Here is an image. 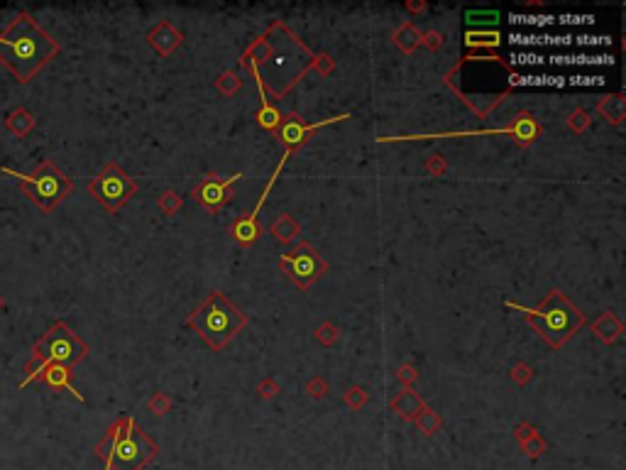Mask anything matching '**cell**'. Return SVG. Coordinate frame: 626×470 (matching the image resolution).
<instances>
[{"label":"cell","mask_w":626,"mask_h":470,"mask_svg":"<svg viewBox=\"0 0 626 470\" xmlns=\"http://www.w3.org/2000/svg\"><path fill=\"white\" fill-rule=\"evenodd\" d=\"M282 20H274L250 47L242 52V66L250 69L255 84L267 96L284 98L296 84L321 61Z\"/></svg>","instance_id":"1"},{"label":"cell","mask_w":626,"mask_h":470,"mask_svg":"<svg viewBox=\"0 0 626 470\" xmlns=\"http://www.w3.org/2000/svg\"><path fill=\"white\" fill-rule=\"evenodd\" d=\"M59 52V42L27 10L17 12L0 35V64L15 76L17 84L32 81Z\"/></svg>","instance_id":"2"},{"label":"cell","mask_w":626,"mask_h":470,"mask_svg":"<svg viewBox=\"0 0 626 470\" xmlns=\"http://www.w3.org/2000/svg\"><path fill=\"white\" fill-rule=\"evenodd\" d=\"M159 453V446L142 431L130 414H123L96 443V456L108 470H145Z\"/></svg>","instance_id":"3"},{"label":"cell","mask_w":626,"mask_h":470,"mask_svg":"<svg viewBox=\"0 0 626 470\" xmlns=\"http://www.w3.org/2000/svg\"><path fill=\"white\" fill-rule=\"evenodd\" d=\"M507 306L524 313L526 324L534 326L536 333H538L553 351L565 346V343L585 326L583 311H580L560 289H551L548 297L536 309H526L514 302H507Z\"/></svg>","instance_id":"4"},{"label":"cell","mask_w":626,"mask_h":470,"mask_svg":"<svg viewBox=\"0 0 626 470\" xmlns=\"http://www.w3.org/2000/svg\"><path fill=\"white\" fill-rule=\"evenodd\" d=\"M188 326L213 351H223L247 326V316L223 292H211L208 299L188 316Z\"/></svg>","instance_id":"5"},{"label":"cell","mask_w":626,"mask_h":470,"mask_svg":"<svg viewBox=\"0 0 626 470\" xmlns=\"http://www.w3.org/2000/svg\"><path fill=\"white\" fill-rule=\"evenodd\" d=\"M30 353H32V358L25 365L27 375H32L39 365H47V362H57V365L74 370V365H79L88 355V343L81 341L79 335L71 331L69 324L57 321V324L49 326L47 333H42L32 343Z\"/></svg>","instance_id":"6"},{"label":"cell","mask_w":626,"mask_h":470,"mask_svg":"<svg viewBox=\"0 0 626 470\" xmlns=\"http://www.w3.org/2000/svg\"><path fill=\"white\" fill-rule=\"evenodd\" d=\"M3 174L15 177L22 194L32 201V204H37L44 213H52L54 208L74 191V182H71L52 159H42V162L35 167L32 174L12 172V169H8V167H3Z\"/></svg>","instance_id":"7"},{"label":"cell","mask_w":626,"mask_h":470,"mask_svg":"<svg viewBox=\"0 0 626 470\" xmlns=\"http://www.w3.org/2000/svg\"><path fill=\"white\" fill-rule=\"evenodd\" d=\"M88 194H91L108 213H118L120 208L137 194V182H135L120 164L108 162L106 167L88 182Z\"/></svg>","instance_id":"8"},{"label":"cell","mask_w":626,"mask_h":470,"mask_svg":"<svg viewBox=\"0 0 626 470\" xmlns=\"http://www.w3.org/2000/svg\"><path fill=\"white\" fill-rule=\"evenodd\" d=\"M279 270L286 275V280L291 284H296L301 292H306V289H311V286L326 275L328 262L321 257V253L313 245L304 240L294 250H289V253H284L279 257Z\"/></svg>","instance_id":"9"},{"label":"cell","mask_w":626,"mask_h":470,"mask_svg":"<svg viewBox=\"0 0 626 470\" xmlns=\"http://www.w3.org/2000/svg\"><path fill=\"white\" fill-rule=\"evenodd\" d=\"M350 113L345 115H338V118H326V120H318V123H311L306 125L304 120H301V115L291 113V115H282V123L277 125V130H274V137H277V142H282L284 147H286V152L289 155H294L296 150H301V147L309 142L311 133L318 128H326V125L331 123H340V120H348Z\"/></svg>","instance_id":"10"},{"label":"cell","mask_w":626,"mask_h":470,"mask_svg":"<svg viewBox=\"0 0 626 470\" xmlns=\"http://www.w3.org/2000/svg\"><path fill=\"white\" fill-rule=\"evenodd\" d=\"M289 152H284V157L279 159V164H277V169H274V174L269 177V182H267V186H264V191H262V196L257 199V204H255V208H252L250 213H245L242 218H237L235 223H233V228H231V235H233V240H235L237 245H242V248H247V245H252L255 240L260 238L264 233V228L260 226V221H257V213H260V208L264 206V201H267V196H269V191H272V186H274V182H277V177L282 174V169H284V164H286V159H289Z\"/></svg>","instance_id":"11"},{"label":"cell","mask_w":626,"mask_h":470,"mask_svg":"<svg viewBox=\"0 0 626 470\" xmlns=\"http://www.w3.org/2000/svg\"><path fill=\"white\" fill-rule=\"evenodd\" d=\"M242 174H233V177H225L218 179L215 174H208V177L201 182V184L193 189V201L198 206H204L206 211L211 213H218L228 201H231V186L235 182H240Z\"/></svg>","instance_id":"12"},{"label":"cell","mask_w":626,"mask_h":470,"mask_svg":"<svg viewBox=\"0 0 626 470\" xmlns=\"http://www.w3.org/2000/svg\"><path fill=\"white\" fill-rule=\"evenodd\" d=\"M30 382H42V384H47V387H52V389H66V392H71V395H74L79 402H84V395L76 392V387H74V373H71V368L57 365V362L39 365L32 375H27V378L22 380L20 389H25Z\"/></svg>","instance_id":"13"},{"label":"cell","mask_w":626,"mask_h":470,"mask_svg":"<svg viewBox=\"0 0 626 470\" xmlns=\"http://www.w3.org/2000/svg\"><path fill=\"white\" fill-rule=\"evenodd\" d=\"M551 66H612L614 57L609 52H556L546 57Z\"/></svg>","instance_id":"14"},{"label":"cell","mask_w":626,"mask_h":470,"mask_svg":"<svg viewBox=\"0 0 626 470\" xmlns=\"http://www.w3.org/2000/svg\"><path fill=\"white\" fill-rule=\"evenodd\" d=\"M182 39H184V35L179 32V30H174L172 22H169V20L159 22V25H157V28L152 30L150 35H147V42H150V47H155L162 57L172 55L174 47H179V44H182Z\"/></svg>","instance_id":"15"},{"label":"cell","mask_w":626,"mask_h":470,"mask_svg":"<svg viewBox=\"0 0 626 470\" xmlns=\"http://www.w3.org/2000/svg\"><path fill=\"white\" fill-rule=\"evenodd\" d=\"M35 125H37V118H35V113H30L25 106L12 108L10 113L6 115V130L8 133H12L15 137H20V140L32 133Z\"/></svg>","instance_id":"16"},{"label":"cell","mask_w":626,"mask_h":470,"mask_svg":"<svg viewBox=\"0 0 626 470\" xmlns=\"http://www.w3.org/2000/svg\"><path fill=\"white\" fill-rule=\"evenodd\" d=\"M511 86H536V88H563L565 86V76L553 74H511L509 76Z\"/></svg>","instance_id":"17"},{"label":"cell","mask_w":626,"mask_h":470,"mask_svg":"<svg viewBox=\"0 0 626 470\" xmlns=\"http://www.w3.org/2000/svg\"><path fill=\"white\" fill-rule=\"evenodd\" d=\"M391 409H394L399 416H404V419H409V422H413V419L426 409V404H423V400L413 392V389H404V392H399V397L391 402Z\"/></svg>","instance_id":"18"},{"label":"cell","mask_w":626,"mask_h":470,"mask_svg":"<svg viewBox=\"0 0 626 470\" xmlns=\"http://www.w3.org/2000/svg\"><path fill=\"white\" fill-rule=\"evenodd\" d=\"M509 25H511V28H524V30H529V32H538V30H543V28H553V25H556V15H543V12H531V15H526V12H511V15H509Z\"/></svg>","instance_id":"19"},{"label":"cell","mask_w":626,"mask_h":470,"mask_svg":"<svg viewBox=\"0 0 626 470\" xmlns=\"http://www.w3.org/2000/svg\"><path fill=\"white\" fill-rule=\"evenodd\" d=\"M269 233L274 235V240H277V243L286 245V243H294V240L299 238V235H301V226L289 216V213H282V216H279L277 221L269 226Z\"/></svg>","instance_id":"20"},{"label":"cell","mask_w":626,"mask_h":470,"mask_svg":"<svg viewBox=\"0 0 626 470\" xmlns=\"http://www.w3.org/2000/svg\"><path fill=\"white\" fill-rule=\"evenodd\" d=\"M502 44V35L497 30H467L465 32V47L477 49V47H489L497 49Z\"/></svg>","instance_id":"21"},{"label":"cell","mask_w":626,"mask_h":470,"mask_svg":"<svg viewBox=\"0 0 626 470\" xmlns=\"http://www.w3.org/2000/svg\"><path fill=\"white\" fill-rule=\"evenodd\" d=\"M548 39L551 32H529V30H514L509 32V44L521 49H531V47H548Z\"/></svg>","instance_id":"22"},{"label":"cell","mask_w":626,"mask_h":470,"mask_svg":"<svg viewBox=\"0 0 626 470\" xmlns=\"http://www.w3.org/2000/svg\"><path fill=\"white\" fill-rule=\"evenodd\" d=\"M255 118H257V123L262 125L264 130H269V133H274L277 125L282 123V113H279V108L274 106L272 101H269L267 96H264V93L260 96V110H257Z\"/></svg>","instance_id":"23"},{"label":"cell","mask_w":626,"mask_h":470,"mask_svg":"<svg viewBox=\"0 0 626 470\" xmlns=\"http://www.w3.org/2000/svg\"><path fill=\"white\" fill-rule=\"evenodd\" d=\"M600 113L605 115L607 120H612L614 125H619L624 120V98L621 96H607L600 101Z\"/></svg>","instance_id":"24"},{"label":"cell","mask_w":626,"mask_h":470,"mask_svg":"<svg viewBox=\"0 0 626 470\" xmlns=\"http://www.w3.org/2000/svg\"><path fill=\"white\" fill-rule=\"evenodd\" d=\"M465 22L477 28L482 25L485 30H497L499 25V10H467L465 12Z\"/></svg>","instance_id":"25"},{"label":"cell","mask_w":626,"mask_h":470,"mask_svg":"<svg viewBox=\"0 0 626 470\" xmlns=\"http://www.w3.org/2000/svg\"><path fill=\"white\" fill-rule=\"evenodd\" d=\"M594 331H597V335H600L605 343H612L616 335L621 333V324L614 319V316H612V313H605V316L594 324Z\"/></svg>","instance_id":"26"},{"label":"cell","mask_w":626,"mask_h":470,"mask_svg":"<svg viewBox=\"0 0 626 470\" xmlns=\"http://www.w3.org/2000/svg\"><path fill=\"white\" fill-rule=\"evenodd\" d=\"M509 64L511 66H543L546 64V57L538 55V52H531V49H516L509 57Z\"/></svg>","instance_id":"27"},{"label":"cell","mask_w":626,"mask_h":470,"mask_svg":"<svg viewBox=\"0 0 626 470\" xmlns=\"http://www.w3.org/2000/svg\"><path fill=\"white\" fill-rule=\"evenodd\" d=\"M413 422H416V427L421 429V431L426 433V436L436 433V431L440 429V424H443V422H440V416L436 414V411H431V409H423L421 414H418L416 419H413Z\"/></svg>","instance_id":"28"},{"label":"cell","mask_w":626,"mask_h":470,"mask_svg":"<svg viewBox=\"0 0 626 470\" xmlns=\"http://www.w3.org/2000/svg\"><path fill=\"white\" fill-rule=\"evenodd\" d=\"M607 79L600 74H573L565 76V86H605Z\"/></svg>","instance_id":"29"},{"label":"cell","mask_w":626,"mask_h":470,"mask_svg":"<svg viewBox=\"0 0 626 470\" xmlns=\"http://www.w3.org/2000/svg\"><path fill=\"white\" fill-rule=\"evenodd\" d=\"M575 47H609L612 37L607 35H573Z\"/></svg>","instance_id":"30"},{"label":"cell","mask_w":626,"mask_h":470,"mask_svg":"<svg viewBox=\"0 0 626 470\" xmlns=\"http://www.w3.org/2000/svg\"><path fill=\"white\" fill-rule=\"evenodd\" d=\"M556 22L570 28V25H594V15H558Z\"/></svg>","instance_id":"31"},{"label":"cell","mask_w":626,"mask_h":470,"mask_svg":"<svg viewBox=\"0 0 626 470\" xmlns=\"http://www.w3.org/2000/svg\"><path fill=\"white\" fill-rule=\"evenodd\" d=\"M179 206H182V199H177V196H174L172 191H166V194L159 199V208H162L164 213H174V211L179 208Z\"/></svg>","instance_id":"32"},{"label":"cell","mask_w":626,"mask_h":470,"mask_svg":"<svg viewBox=\"0 0 626 470\" xmlns=\"http://www.w3.org/2000/svg\"><path fill=\"white\" fill-rule=\"evenodd\" d=\"M218 88H223L225 96H231L235 88H240V79H235L233 74H225L223 79H218Z\"/></svg>","instance_id":"33"},{"label":"cell","mask_w":626,"mask_h":470,"mask_svg":"<svg viewBox=\"0 0 626 470\" xmlns=\"http://www.w3.org/2000/svg\"><path fill=\"white\" fill-rule=\"evenodd\" d=\"M575 118H580V120H567V125H573V128H578V130H583L585 125H587V118H585L583 110H578V113H575Z\"/></svg>","instance_id":"34"},{"label":"cell","mask_w":626,"mask_h":470,"mask_svg":"<svg viewBox=\"0 0 626 470\" xmlns=\"http://www.w3.org/2000/svg\"><path fill=\"white\" fill-rule=\"evenodd\" d=\"M6 309V299H3V294H0V311Z\"/></svg>","instance_id":"35"},{"label":"cell","mask_w":626,"mask_h":470,"mask_svg":"<svg viewBox=\"0 0 626 470\" xmlns=\"http://www.w3.org/2000/svg\"><path fill=\"white\" fill-rule=\"evenodd\" d=\"M106 470H108V468H106Z\"/></svg>","instance_id":"36"}]
</instances>
